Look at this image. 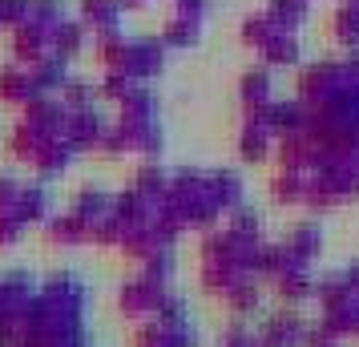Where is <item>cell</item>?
Here are the masks:
<instances>
[{
    "label": "cell",
    "instance_id": "obj_15",
    "mask_svg": "<svg viewBox=\"0 0 359 347\" xmlns=\"http://www.w3.org/2000/svg\"><path fill=\"white\" fill-rule=\"evenodd\" d=\"M275 33H278L275 20L266 17V8H259V13H246V17H243V25H238V45H243V49H255V53H259Z\"/></svg>",
    "mask_w": 359,
    "mask_h": 347
},
{
    "label": "cell",
    "instance_id": "obj_13",
    "mask_svg": "<svg viewBox=\"0 0 359 347\" xmlns=\"http://www.w3.org/2000/svg\"><path fill=\"white\" fill-rule=\"evenodd\" d=\"M311 0H266V17L275 20L278 33H299L307 20Z\"/></svg>",
    "mask_w": 359,
    "mask_h": 347
},
{
    "label": "cell",
    "instance_id": "obj_16",
    "mask_svg": "<svg viewBox=\"0 0 359 347\" xmlns=\"http://www.w3.org/2000/svg\"><path fill=\"white\" fill-rule=\"evenodd\" d=\"M121 117H126V121H154V117H158V93H154L146 81H137L130 93H126V101H121Z\"/></svg>",
    "mask_w": 359,
    "mask_h": 347
},
{
    "label": "cell",
    "instance_id": "obj_27",
    "mask_svg": "<svg viewBox=\"0 0 359 347\" xmlns=\"http://www.w3.org/2000/svg\"><path fill=\"white\" fill-rule=\"evenodd\" d=\"M343 73H347V81L359 85V49H351L347 57H343Z\"/></svg>",
    "mask_w": 359,
    "mask_h": 347
},
{
    "label": "cell",
    "instance_id": "obj_23",
    "mask_svg": "<svg viewBox=\"0 0 359 347\" xmlns=\"http://www.w3.org/2000/svg\"><path fill=\"white\" fill-rule=\"evenodd\" d=\"M206 13H210V0H174V13L170 17H182V20H206Z\"/></svg>",
    "mask_w": 359,
    "mask_h": 347
},
{
    "label": "cell",
    "instance_id": "obj_2",
    "mask_svg": "<svg viewBox=\"0 0 359 347\" xmlns=\"http://www.w3.org/2000/svg\"><path fill=\"white\" fill-rule=\"evenodd\" d=\"M8 53L17 65H33L41 57L53 53V41H49V25H36V20H25L17 29H8Z\"/></svg>",
    "mask_w": 359,
    "mask_h": 347
},
{
    "label": "cell",
    "instance_id": "obj_29",
    "mask_svg": "<svg viewBox=\"0 0 359 347\" xmlns=\"http://www.w3.org/2000/svg\"><path fill=\"white\" fill-rule=\"evenodd\" d=\"M347 4H359V0H347Z\"/></svg>",
    "mask_w": 359,
    "mask_h": 347
},
{
    "label": "cell",
    "instance_id": "obj_26",
    "mask_svg": "<svg viewBox=\"0 0 359 347\" xmlns=\"http://www.w3.org/2000/svg\"><path fill=\"white\" fill-rule=\"evenodd\" d=\"M137 182H142V194H162V174H158L154 165H146V170L137 174Z\"/></svg>",
    "mask_w": 359,
    "mask_h": 347
},
{
    "label": "cell",
    "instance_id": "obj_11",
    "mask_svg": "<svg viewBox=\"0 0 359 347\" xmlns=\"http://www.w3.org/2000/svg\"><path fill=\"white\" fill-rule=\"evenodd\" d=\"M331 41H335L343 53L359 49V4H347V0H343L339 8L331 13Z\"/></svg>",
    "mask_w": 359,
    "mask_h": 347
},
{
    "label": "cell",
    "instance_id": "obj_9",
    "mask_svg": "<svg viewBox=\"0 0 359 347\" xmlns=\"http://www.w3.org/2000/svg\"><path fill=\"white\" fill-rule=\"evenodd\" d=\"M65 137L73 142V146H101V137H105V121H101V114L93 109V105H85V109H73Z\"/></svg>",
    "mask_w": 359,
    "mask_h": 347
},
{
    "label": "cell",
    "instance_id": "obj_30",
    "mask_svg": "<svg viewBox=\"0 0 359 347\" xmlns=\"http://www.w3.org/2000/svg\"><path fill=\"white\" fill-rule=\"evenodd\" d=\"M170 4H174V0H170Z\"/></svg>",
    "mask_w": 359,
    "mask_h": 347
},
{
    "label": "cell",
    "instance_id": "obj_25",
    "mask_svg": "<svg viewBox=\"0 0 359 347\" xmlns=\"http://www.w3.org/2000/svg\"><path fill=\"white\" fill-rule=\"evenodd\" d=\"M299 194H303V190H299V178H294V174H278V178H275V198L294 202Z\"/></svg>",
    "mask_w": 359,
    "mask_h": 347
},
{
    "label": "cell",
    "instance_id": "obj_18",
    "mask_svg": "<svg viewBox=\"0 0 359 347\" xmlns=\"http://www.w3.org/2000/svg\"><path fill=\"white\" fill-rule=\"evenodd\" d=\"M266 133H271L266 125H259V121L246 117L243 133H238V149H243L246 162H262V158H266Z\"/></svg>",
    "mask_w": 359,
    "mask_h": 347
},
{
    "label": "cell",
    "instance_id": "obj_5",
    "mask_svg": "<svg viewBox=\"0 0 359 347\" xmlns=\"http://www.w3.org/2000/svg\"><path fill=\"white\" fill-rule=\"evenodd\" d=\"M49 41H53V53H57L61 61H73V57L85 53V45L93 41V33L85 29L81 17H65V20H57V25L49 29Z\"/></svg>",
    "mask_w": 359,
    "mask_h": 347
},
{
    "label": "cell",
    "instance_id": "obj_12",
    "mask_svg": "<svg viewBox=\"0 0 359 347\" xmlns=\"http://www.w3.org/2000/svg\"><path fill=\"white\" fill-rule=\"evenodd\" d=\"M25 69L33 73L41 93H61V85L69 81V61H61L57 53H49V57H41V61H33V65H25Z\"/></svg>",
    "mask_w": 359,
    "mask_h": 347
},
{
    "label": "cell",
    "instance_id": "obj_4",
    "mask_svg": "<svg viewBox=\"0 0 359 347\" xmlns=\"http://www.w3.org/2000/svg\"><path fill=\"white\" fill-rule=\"evenodd\" d=\"M36 97H41V85L33 81V73L25 65L13 61V65L0 69V101H4V105H20V109H25V105L36 101Z\"/></svg>",
    "mask_w": 359,
    "mask_h": 347
},
{
    "label": "cell",
    "instance_id": "obj_20",
    "mask_svg": "<svg viewBox=\"0 0 359 347\" xmlns=\"http://www.w3.org/2000/svg\"><path fill=\"white\" fill-rule=\"evenodd\" d=\"M133 85H137V81H133L130 73H101L97 93H101V97H109V101H117V105H121V101H126V93H130Z\"/></svg>",
    "mask_w": 359,
    "mask_h": 347
},
{
    "label": "cell",
    "instance_id": "obj_22",
    "mask_svg": "<svg viewBox=\"0 0 359 347\" xmlns=\"http://www.w3.org/2000/svg\"><path fill=\"white\" fill-rule=\"evenodd\" d=\"M29 20V0H0V29H17Z\"/></svg>",
    "mask_w": 359,
    "mask_h": 347
},
{
    "label": "cell",
    "instance_id": "obj_17",
    "mask_svg": "<svg viewBox=\"0 0 359 347\" xmlns=\"http://www.w3.org/2000/svg\"><path fill=\"white\" fill-rule=\"evenodd\" d=\"M162 45L165 49H194L198 45V36H202V25L198 20H182V17H170L162 25Z\"/></svg>",
    "mask_w": 359,
    "mask_h": 347
},
{
    "label": "cell",
    "instance_id": "obj_24",
    "mask_svg": "<svg viewBox=\"0 0 359 347\" xmlns=\"http://www.w3.org/2000/svg\"><path fill=\"white\" fill-rule=\"evenodd\" d=\"M210 194H214V202H234L238 198V178L234 174H214Z\"/></svg>",
    "mask_w": 359,
    "mask_h": 347
},
{
    "label": "cell",
    "instance_id": "obj_21",
    "mask_svg": "<svg viewBox=\"0 0 359 347\" xmlns=\"http://www.w3.org/2000/svg\"><path fill=\"white\" fill-rule=\"evenodd\" d=\"M29 20L53 29L57 20H65V0H29Z\"/></svg>",
    "mask_w": 359,
    "mask_h": 347
},
{
    "label": "cell",
    "instance_id": "obj_19",
    "mask_svg": "<svg viewBox=\"0 0 359 347\" xmlns=\"http://www.w3.org/2000/svg\"><path fill=\"white\" fill-rule=\"evenodd\" d=\"M93 97H97V89L85 81V77H73L69 73V81L61 85V101H65L69 109H85V105H93Z\"/></svg>",
    "mask_w": 359,
    "mask_h": 347
},
{
    "label": "cell",
    "instance_id": "obj_14",
    "mask_svg": "<svg viewBox=\"0 0 359 347\" xmlns=\"http://www.w3.org/2000/svg\"><path fill=\"white\" fill-rule=\"evenodd\" d=\"M238 97H243L246 109L266 105V101H271V69H266V65L246 69L243 77H238Z\"/></svg>",
    "mask_w": 359,
    "mask_h": 347
},
{
    "label": "cell",
    "instance_id": "obj_3",
    "mask_svg": "<svg viewBox=\"0 0 359 347\" xmlns=\"http://www.w3.org/2000/svg\"><path fill=\"white\" fill-rule=\"evenodd\" d=\"M165 53L170 49L162 45V36H133L126 73H130L133 81H154V77L165 69Z\"/></svg>",
    "mask_w": 359,
    "mask_h": 347
},
{
    "label": "cell",
    "instance_id": "obj_28",
    "mask_svg": "<svg viewBox=\"0 0 359 347\" xmlns=\"http://www.w3.org/2000/svg\"><path fill=\"white\" fill-rule=\"evenodd\" d=\"M146 4H149V0H121V8H126V13H142Z\"/></svg>",
    "mask_w": 359,
    "mask_h": 347
},
{
    "label": "cell",
    "instance_id": "obj_1",
    "mask_svg": "<svg viewBox=\"0 0 359 347\" xmlns=\"http://www.w3.org/2000/svg\"><path fill=\"white\" fill-rule=\"evenodd\" d=\"M347 81V73H343V61H311V65L299 69V97L307 101H323L331 89H339Z\"/></svg>",
    "mask_w": 359,
    "mask_h": 347
},
{
    "label": "cell",
    "instance_id": "obj_6",
    "mask_svg": "<svg viewBox=\"0 0 359 347\" xmlns=\"http://www.w3.org/2000/svg\"><path fill=\"white\" fill-rule=\"evenodd\" d=\"M93 53H97L101 73H126V65H130V36L121 29L93 33Z\"/></svg>",
    "mask_w": 359,
    "mask_h": 347
},
{
    "label": "cell",
    "instance_id": "obj_8",
    "mask_svg": "<svg viewBox=\"0 0 359 347\" xmlns=\"http://www.w3.org/2000/svg\"><path fill=\"white\" fill-rule=\"evenodd\" d=\"M262 65L266 69H294L303 61V45H299V33H275L266 45L259 49Z\"/></svg>",
    "mask_w": 359,
    "mask_h": 347
},
{
    "label": "cell",
    "instance_id": "obj_10",
    "mask_svg": "<svg viewBox=\"0 0 359 347\" xmlns=\"http://www.w3.org/2000/svg\"><path fill=\"white\" fill-rule=\"evenodd\" d=\"M307 130V101H271V133L287 137V133H303Z\"/></svg>",
    "mask_w": 359,
    "mask_h": 347
},
{
    "label": "cell",
    "instance_id": "obj_7",
    "mask_svg": "<svg viewBox=\"0 0 359 347\" xmlns=\"http://www.w3.org/2000/svg\"><path fill=\"white\" fill-rule=\"evenodd\" d=\"M121 0H77V17L85 20L89 33H105V29H121Z\"/></svg>",
    "mask_w": 359,
    "mask_h": 347
}]
</instances>
